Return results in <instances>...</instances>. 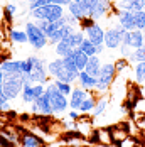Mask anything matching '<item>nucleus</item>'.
I'll list each match as a JSON object with an SVG mask.
<instances>
[{
	"label": "nucleus",
	"instance_id": "11",
	"mask_svg": "<svg viewBox=\"0 0 145 147\" xmlns=\"http://www.w3.org/2000/svg\"><path fill=\"white\" fill-rule=\"evenodd\" d=\"M85 34H86V39H89L95 46L105 44V29H103L98 22H95L91 27H88L85 30Z\"/></svg>",
	"mask_w": 145,
	"mask_h": 147
},
{
	"label": "nucleus",
	"instance_id": "26",
	"mask_svg": "<svg viewBox=\"0 0 145 147\" xmlns=\"http://www.w3.org/2000/svg\"><path fill=\"white\" fill-rule=\"evenodd\" d=\"M74 2H78V3L83 7V10H85L86 17H91V15L95 14V10H96L100 0H74Z\"/></svg>",
	"mask_w": 145,
	"mask_h": 147
},
{
	"label": "nucleus",
	"instance_id": "39",
	"mask_svg": "<svg viewBox=\"0 0 145 147\" xmlns=\"http://www.w3.org/2000/svg\"><path fill=\"white\" fill-rule=\"evenodd\" d=\"M2 83H3V73L0 71V105H3V103H7V102H9V98H7V96H5V93H3Z\"/></svg>",
	"mask_w": 145,
	"mask_h": 147
},
{
	"label": "nucleus",
	"instance_id": "4",
	"mask_svg": "<svg viewBox=\"0 0 145 147\" xmlns=\"http://www.w3.org/2000/svg\"><path fill=\"white\" fill-rule=\"evenodd\" d=\"M46 93H47V96L51 100V105H52V110L56 113H64L69 108V98L64 93L59 91V88L54 85V81L46 85Z\"/></svg>",
	"mask_w": 145,
	"mask_h": 147
},
{
	"label": "nucleus",
	"instance_id": "32",
	"mask_svg": "<svg viewBox=\"0 0 145 147\" xmlns=\"http://www.w3.org/2000/svg\"><path fill=\"white\" fill-rule=\"evenodd\" d=\"M85 54H86L88 58H91V56H96V46L93 44L89 39H85L83 41V44H81V47H79Z\"/></svg>",
	"mask_w": 145,
	"mask_h": 147
},
{
	"label": "nucleus",
	"instance_id": "27",
	"mask_svg": "<svg viewBox=\"0 0 145 147\" xmlns=\"http://www.w3.org/2000/svg\"><path fill=\"white\" fill-rule=\"evenodd\" d=\"M96 102H98V98H96L95 95H88L86 100L83 102L81 108H79V112H81V113H93V110H95V107H96Z\"/></svg>",
	"mask_w": 145,
	"mask_h": 147
},
{
	"label": "nucleus",
	"instance_id": "45",
	"mask_svg": "<svg viewBox=\"0 0 145 147\" xmlns=\"http://www.w3.org/2000/svg\"><path fill=\"white\" fill-rule=\"evenodd\" d=\"M106 47H105V44H100V46H96V54L100 56V54H103V51H105Z\"/></svg>",
	"mask_w": 145,
	"mask_h": 147
},
{
	"label": "nucleus",
	"instance_id": "12",
	"mask_svg": "<svg viewBox=\"0 0 145 147\" xmlns=\"http://www.w3.org/2000/svg\"><path fill=\"white\" fill-rule=\"evenodd\" d=\"M115 9L116 7L113 5L111 0H100V2H98V7H96V10H95V14L91 15V19H93L95 22H98V20L105 19L106 15L110 14L111 10H115Z\"/></svg>",
	"mask_w": 145,
	"mask_h": 147
},
{
	"label": "nucleus",
	"instance_id": "42",
	"mask_svg": "<svg viewBox=\"0 0 145 147\" xmlns=\"http://www.w3.org/2000/svg\"><path fill=\"white\" fill-rule=\"evenodd\" d=\"M71 2H72V0H52V3H56V5H61V7H68Z\"/></svg>",
	"mask_w": 145,
	"mask_h": 147
},
{
	"label": "nucleus",
	"instance_id": "41",
	"mask_svg": "<svg viewBox=\"0 0 145 147\" xmlns=\"http://www.w3.org/2000/svg\"><path fill=\"white\" fill-rule=\"evenodd\" d=\"M133 107H135V110H137V112H144V113H145V100H138Z\"/></svg>",
	"mask_w": 145,
	"mask_h": 147
},
{
	"label": "nucleus",
	"instance_id": "46",
	"mask_svg": "<svg viewBox=\"0 0 145 147\" xmlns=\"http://www.w3.org/2000/svg\"><path fill=\"white\" fill-rule=\"evenodd\" d=\"M138 127H142V129H145V115L142 117V120L138 122Z\"/></svg>",
	"mask_w": 145,
	"mask_h": 147
},
{
	"label": "nucleus",
	"instance_id": "35",
	"mask_svg": "<svg viewBox=\"0 0 145 147\" xmlns=\"http://www.w3.org/2000/svg\"><path fill=\"white\" fill-rule=\"evenodd\" d=\"M52 3V0H29L27 7H29V12L34 10V9H39V7H44V5H49Z\"/></svg>",
	"mask_w": 145,
	"mask_h": 147
},
{
	"label": "nucleus",
	"instance_id": "31",
	"mask_svg": "<svg viewBox=\"0 0 145 147\" xmlns=\"http://www.w3.org/2000/svg\"><path fill=\"white\" fill-rule=\"evenodd\" d=\"M128 61H130V63H135V64L145 61V46L138 47V49H133V51H132V54L128 56Z\"/></svg>",
	"mask_w": 145,
	"mask_h": 147
},
{
	"label": "nucleus",
	"instance_id": "25",
	"mask_svg": "<svg viewBox=\"0 0 145 147\" xmlns=\"http://www.w3.org/2000/svg\"><path fill=\"white\" fill-rule=\"evenodd\" d=\"M54 49H56V56H58V58H66V56H69V54H71V51H72V47L69 46L68 39L59 41L58 44L54 46Z\"/></svg>",
	"mask_w": 145,
	"mask_h": 147
},
{
	"label": "nucleus",
	"instance_id": "17",
	"mask_svg": "<svg viewBox=\"0 0 145 147\" xmlns=\"http://www.w3.org/2000/svg\"><path fill=\"white\" fill-rule=\"evenodd\" d=\"M101 66H103L101 59L96 54V56H91V58L88 59L85 71H86L88 74H91V76H95V78H98V76H100V71H101Z\"/></svg>",
	"mask_w": 145,
	"mask_h": 147
},
{
	"label": "nucleus",
	"instance_id": "15",
	"mask_svg": "<svg viewBox=\"0 0 145 147\" xmlns=\"http://www.w3.org/2000/svg\"><path fill=\"white\" fill-rule=\"evenodd\" d=\"M72 32H74V27L72 26H62V27H59L51 37H49V44H52V46H56L59 42V41H64V39H68L69 36H71Z\"/></svg>",
	"mask_w": 145,
	"mask_h": 147
},
{
	"label": "nucleus",
	"instance_id": "43",
	"mask_svg": "<svg viewBox=\"0 0 145 147\" xmlns=\"http://www.w3.org/2000/svg\"><path fill=\"white\" fill-rule=\"evenodd\" d=\"M69 118L71 120H78L79 118V110H71L69 112Z\"/></svg>",
	"mask_w": 145,
	"mask_h": 147
},
{
	"label": "nucleus",
	"instance_id": "29",
	"mask_svg": "<svg viewBox=\"0 0 145 147\" xmlns=\"http://www.w3.org/2000/svg\"><path fill=\"white\" fill-rule=\"evenodd\" d=\"M106 108H108V96H98V102H96V107H95V110H93V117H100L103 115L105 112H106Z\"/></svg>",
	"mask_w": 145,
	"mask_h": 147
},
{
	"label": "nucleus",
	"instance_id": "7",
	"mask_svg": "<svg viewBox=\"0 0 145 147\" xmlns=\"http://www.w3.org/2000/svg\"><path fill=\"white\" fill-rule=\"evenodd\" d=\"M47 63L46 59L36 56V61H34V66L30 69L29 74H24V80L30 81L32 85H37V83H42V85H47Z\"/></svg>",
	"mask_w": 145,
	"mask_h": 147
},
{
	"label": "nucleus",
	"instance_id": "16",
	"mask_svg": "<svg viewBox=\"0 0 145 147\" xmlns=\"http://www.w3.org/2000/svg\"><path fill=\"white\" fill-rule=\"evenodd\" d=\"M78 83H79V86H81L83 90H86V91H93V90L96 88L98 78H95V76L88 74L86 71H81L79 76H78Z\"/></svg>",
	"mask_w": 145,
	"mask_h": 147
},
{
	"label": "nucleus",
	"instance_id": "28",
	"mask_svg": "<svg viewBox=\"0 0 145 147\" xmlns=\"http://www.w3.org/2000/svg\"><path fill=\"white\" fill-rule=\"evenodd\" d=\"M68 14H71L72 17H76L78 20H81L83 17H86V14H85V10H83V7L78 3V2H74L72 0L71 3L68 5Z\"/></svg>",
	"mask_w": 145,
	"mask_h": 147
},
{
	"label": "nucleus",
	"instance_id": "14",
	"mask_svg": "<svg viewBox=\"0 0 145 147\" xmlns=\"http://www.w3.org/2000/svg\"><path fill=\"white\" fill-rule=\"evenodd\" d=\"M86 96H88L86 90H83L81 86H79V88H74L72 93L69 95V108H72V110H79L81 105H83V102L86 100Z\"/></svg>",
	"mask_w": 145,
	"mask_h": 147
},
{
	"label": "nucleus",
	"instance_id": "23",
	"mask_svg": "<svg viewBox=\"0 0 145 147\" xmlns=\"http://www.w3.org/2000/svg\"><path fill=\"white\" fill-rule=\"evenodd\" d=\"M85 39H86L85 30H74L71 36L68 37V42H69V46H71L72 49H78V47H81Z\"/></svg>",
	"mask_w": 145,
	"mask_h": 147
},
{
	"label": "nucleus",
	"instance_id": "13",
	"mask_svg": "<svg viewBox=\"0 0 145 147\" xmlns=\"http://www.w3.org/2000/svg\"><path fill=\"white\" fill-rule=\"evenodd\" d=\"M116 19H118V24H120L125 30L135 29V15H133V12H130V10H120V9H118Z\"/></svg>",
	"mask_w": 145,
	"mask_h": 147
},
{
	"label": "nucleus",
	"instance_id": "19",
	"mask_svg": "<svg viewBox=\"0 0 145 147\" xmlns=\"http://www.w3.org/2000/svg\"><path fill=\"white\" fill-rule=\"evenodd\" d=\"M0 71L3 74H14L20 73V61H14V59H3L0 63Z\"/></svg>",
	"mask_w": 145,
	"mask_h": 147
},
{
	"label": "nucleus",
	"instance_id": "40",
	"mask_svg": "<svg viewBox=\"0 0 145 147\" xmlns=\"http://www.w3.org/2000/svg\"><path fill=\"white\" fill-rule=\"evenodd\" d=\"M132 51H133V49H132V47H128V46H125V44L120 46V53H122V56H123L125 59H128V56L132 54Z\"/></svg>",
	"mask_w": 145,
	"mask_h": 147
},
{
	"label": "nucleus",
	"instance_id": "34",
	"mask_svg": "<svg viewBox=\"0 0 145 147\" xmlns=\"http://www.w3.org/2000/svg\"><path fill=\"white\" fill-rule=\"evenodd\" d=\"M54 85H56V86L59 88V91L64 93L66 96H69V95L72 93V90H74L71 83H64V81H59V80H54Z\"/></svg>",
	"mask_w": 145,
	"mask_h": 147
},
{
	"label": "nucleus",
	"instance_id": "37",
	"mask_svg": "<svg viewBox=\"0 0 145 147\" xmlns=\"http://www.w3.org/2000/svg\"><path fill=\"white\" fill-rule=\"evenodd\" d=\"M95 24V20L91 19V17H83L81 20H79V26H81V30H86L88 27H91Z\"/></svg>",
	"mask_w": 145,
	"mask_h": 147
},
{
	"label": "nucleus",
	"instance_id": "6",
	"mask_svg": "<svg viewBox=\"0 0 145 147\" xmlns=\"http://www.w3.org/2000/svg\"><path fill=\"white\" fill-rule=\"evenodd\" d=\"M24 29L27 32V37H29V44L36 49V51H39V49H44L46 46L49 44V39H47V36L44 34L41 27L34 22V20H30V22H26V26H24Z\"/></svg>",
	"mask_w": 145,
	"mask_h": 147
},
{
	"label": "nucleus",
	"instance_id": "18",
	"mask_svg": "<svg viewBox=\"0 0 145 147\" xmlns=\"http://www.w3.org/2000/svg\"><path fill=\"white\" fill-rule=\"evenodd\" d=\"M120 10H130V12H138L144 10V0H120L116 3Z\"/></svg>",
	"mask_w": 145,
	"mask_h": 147
},
{
	"label": "nucleus",
	"instance_id": "24",
	"mask_svg": "<svg viewBox=\"0 0 145 147\" xmlns=\"http://www.w3.org/2000/svg\"><path fill=\"white\" fill-rule=\"evenodd\" d=\"M10 41L15 42V44H26V42H29V37H27L26 29H10Z\"/></svg>",
	"mask_w": 145,
	"mask_h": 147
},
{
	"label": "nucleus",
	"instance_id": "22",
	"mask_svg": "<svg viewBox=\"0 0 145 147\" xmlns=\"http://www.w3.org/2000/svg\"><path fill=\"white\" fill-rule=\"evenodd\" d=\"M20 98H22V102L24 103H32L36 100V95H34V85L27 81V80H24V88H22V95H20Z\"/></svg>",
	"mask_w": 145,
	"mask_h": 147
},
{
	"label": "nucleus",
	"instance_id": "1",
	"mask_svg": "<svg viewBox=\"0 0 145 147\" xmlns=\"http://www.w3.org/2000/svg\"><path fill=\"white\" fill-rule=\"evenodd\" d=\"M29 15L32 17V20H49V22H58L59 19L64 17V10L61 5H56V3H49V5H44V7H39V9H34L30 10Z\"/></svg>",
	"mask_w": 145,
	"mask_h": 147
},
{
	"label": "nucleus",
	"instance_id": "20",
	"mask_svg": "<svg viewBox=\"0 0 145 147\" xmlns=\"http://www.w3.org/2000/svg\"><path fill=\"white\" fill-rule=\"evenodd\" d=\"M19 142L22 147H42V140L34 134H22Z\"/></svg>",
	"mask_w": 145,
	"mask_h": 147
},
{
	"label": "nucleus",
	"instance_id": "10",
	"mask_svg": "<svg viewBox=\"0 0 145 147\" xmlns=\"http://www.w3.org/2000/svg\"><path fill=\"white\" fill-rule=\"evenodd\" d=\"M144 42H145V30H138V29L127 30L125 36H123V44L132 47V49L142 47Z\"/></svg>",
	"mask_w": 145,
	"mask_h": 147
},
{
	"label": "nucleus",
	"instance_id": "47",
	"mask_svg": "<svg viewBox=\"0 0 145 147\" xmlns=\"http://www.w3.org/2000/svg\"><path fill=\"white\" fill-rule=\"evenodd\" d=\"M144 10H145V0H144Z\"/></svg>",
	"mask_w": 145,
	"mask_h": 147
},
{
	"label": "nucleus",
	"instance_id": "9",
	"mask_svg": "<svg viewBox=\"0 0 145 147\" xmlns=\"http://www.w3.org/2000/svg\"><path fill=\"white\" fill-rule=\"evenodd\" d=\"M30 110H32V113H39V115H44V117H49V115L54 113L52 105H51V100H49L47 93L41 95L39 98H36L34 102L30 103Z\"/></svg>",
	"mask_w": 145,
	"mask_h": 147
},
{
	"label": "nucleus",
	"instance_id": "44",
	"mask_svg": "<svg viewBox=\"0 0 145 147\" xmlns=\"http://www.w3.org/2000/svg\"><path fill=\"white\" fill-rule=\"evenodd\" d=\"M10 108H12V107H10V103H9V102L3 103V105H0V110H2V112H9Z\"/></svg>",
	"mask_w": 145,
	"mask_h": 147
},
{
	"label": "nucleus",
	"instance_id": "5",
	"mask_svg": "<svg viewBox=\"0 0 145 147\" xmlns=\"http://www.w3.org/2000/svg\"><path fill=\"white\" fill-rule=\"evenodd\" d=\"M115 76H116V66L115 63H105L101 66V71L98 76V83H96V91L103 95L108 90L111 88V85L115 83Z\"/></svg>",
	"mask_w": 145,
	"mask_h": 147
},
{
	"label": "nucleus",
	"instance_id": "30",
	"mask_svg": "<svg viewBox=\"0 0 145 147\" xmlns=\"http://www.w3.org/2000/svg\"><path fill=\"white\" fill-rule=\"evenodd\" d=\"M133 74H135V81L138 85H144L145 83V61L142 63H137L133 66Z\"/></svg>",
	"mask_w": 145,
	"mask_h": 147
},
{
	"label": "nucleus",
	"instance_id": "21",
	"mask_svg": "<svg viewBox=\"0 0 145 147\" xmlns=\"http://www.w3.org/2000/svg\"><path fill=\"white\" fill-rule=\"evenodd\" d=\"M71 58H72V61L76 63V66H78V69L79 71H85V68H86V63H88V56L78 47V49H72L71 51Z\"/></svg>",
	"mask_w": 145,
	"mask_h": 147
},
{
	"label": "nucleus",
	"instance_id": "33",
	"mask_svg": "<svg viewBox=\"0 0 145 147\" xmlns=\"http://www.w3.org/2000/svg\"><path fill=\"white\" fill-rule=\"evenodd\" d=\"M133 15H135V29L145 30V10L133 12Z\"/></svg>",
	"mask_w": 145,
	"mask_h": 147
},
{
	"label": "nucleus",
	"instance_id": "8",
	"mask_svg": "<svg viewBox=\"0 0 145 147\" xmlns=\"http://www.w3.org/2000/svg\"><path fill=\"white\" fill-rule=\"evenodd\" d=\"M127 30L123 29L120 24L113 26L110 29L105 30V47L106 49H120V46L123 44V36Z\"/></svg>",
	"mask_w": 145,
	"mask_h": 147
},
{
	"label": "nucleus",
	"instance_id": "48",
	"mask_svg": "<svg viewBox=\"0 0 145 147\" xmlns=\"http://www.w3.org/2000/svg\"><path fill=\"white\" fill-rule=\"evenodd\" d=\"M0 3H2V0H0Z\"/></svg>",
	"mask_w": 145,
	"mask_h": 147
},
{
	"label": "nucleus",
	"instance_id": "3",
	"mask_svg": "<svg viewBox=\"0 0 145 147\" xmlns=\"http://www.w3.org/2000/svg\"><path fill=\"white\" fill-rule=\"evenodd\" d=\"M3 93L9 100L17 98L22 88H24V74L22 73H14V74H3V83H2Z\"/></svg>",
	"mask_w": 145,
	"mask_h": 147
},
{
	"label": "nucleus",
	"instance_id": "38",
	"mask_svg": "<svg viewBox=\"0 0 145 147\" xmlns=\"http://www.w3.org/2000/svg\"><path fill=\"white\" fill-rule=\"evenodd\" d=\"M46 93V85L42 83H37V85H34V95H36V98H39L41 95Z\"/></svg>",
	"mask_w": 145,
	"mask_h": 147
},
{
	"label": "nucleus",
	"instance_id": "2",
	"mask_svg": "<svg viewBox=\"0 0 145 147\" xmlns=\"http://www.w3.org/2000/svg\"><path fill=\"white\" fill-rule=\"evenodd\" d=\"M47 73H49L51 78H54V80L64 81V83H71V85L78 80L76 74H72L71 71L66 69L64 59L62 58H56V59H52V61H49L47 63Z\"/></svg>",
	"mask_w": 145,
	"mask_h": 147
},
{
	"label": "nucleus",
	"instance_id": "36",
	"mask_svg": "<svg viewBox=\"0 0 145 147\" xmlns=\"http://www.w3.org/2000/svg\"><path fill=\"white\" fill-rule=\"evenodd\" d=\"M15 12H17V5L15 3H7L5 5V17L9 20H12V17L15 15Z\"/></svg>",
	"mask_w": 145,
	"mask_h": 147
}]
</instances>
